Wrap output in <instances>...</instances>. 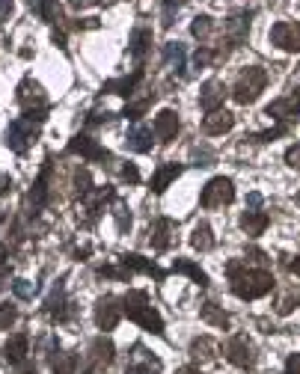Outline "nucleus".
Segmentation results:
<instances>
[{
	"instance_id": "1",
	"label": "nucleus",
	"mask_w": 300,
	"mask_h": 374,
	"mask_svg": "<svg viewBox=\"0 0 300 374\" xmlns=\"http://www.w3.org/2000/svg\"><path fill=\"white\" fill-rule=\"evenodd\" d=\"M226 274H229L232 292L241 300H259L264 294H271L274 288V277L268 267H247V262L241 259H232L226 265Z\"/></svg>"
},
{
	"instance_id": "2",
	"label": "nucleus",
	"mask_w": 300,
	"mask_h": 374,
	"mask_svg": "<svg viewBox=\"0 0 300 374\" xmlns=\"http://www.w3.org/2000/svg\"><path fill=\"white\" fill-rule=\"evenodd\" d=\"M122 312L134 321V324H140L143 330H149V333H155V336H161L164 333V321H161V315L152 309V303H149V294L146 292H128L125 297H122Z\"/></svg>"
},
{
	"instance_id": "3",
	"label": "nucleus",
	"mask_w": 300,
	"mask_h": 374,
	"mask_svg": "<svg viewBox=\"0 0 300 374\" xmlns=\"http://www.w3.org/2000/svg\"><path fill=\"white\" fill-rule=\"evenodd\" d=\"M264 83H268V75L259 65H250L247 72L238 75L235 87H232V98L238 101V105H253V101L264 92Z\"/></svg>"
},
{
	"instance_id": "4",
	"label": "nucleus",
	"mask_w": 300,
	"mask_h": 374,
	"mask_svg": "<svg viewBox=\"0 0 300 374\" xmlns=\"http://www.w3.org/2000/svg\"><path fill=\"white\" fill-rule=\"evenodd\" d=\"M235 199V184H232V178H211L205 187H203V196H199V202H203V208H223L229 205V202Z\"/></svg>"
},
{
	"instance_id": "5",
	"label": "nucleus",
	"mask_w": 300,
	"mask_h": 374,
	"mask_svg": "<svg viewBox=\"0 0 300 374\" xmlns=\"http://www.w3.org/2000/svg\"><path fill=\"white\" fill-rule=\"evenodd\" d=\"M161 368H164V363L146 345H134L128 351V360H125L128 374H158Z\"/></svg>"
},
{
	"instance_id": "6",
	"label": "nucleus",
	"mask_w": 300,
	"mask_h": 374,
	"mask_svg": "<svg viewBox=\"0 0 300 374\" xmlns=\"http://www.w3.org/2000/svg\"><path fill=\"white\" fill-rule=\"evenodd\" d=\"M39 122H30V119H15V122L9 125V131H6V146L12 149V151H18V155H21V151H27V146L33 143V140H36V128Z\"/></svg>"
},
{
	"instance_id": "7",
	"label": "nucleus",
	"mask_w": 300,
	"mask_h": 374,
	"mask_svg": "<svg viewBox=\"0 0 300 374\" xmlns=\"http://www.w3.org/2000/svg\"><path fill=\"white\" fill-rule=\"evenodd\" d=\"M226 360L238 368H253L256 365V348L247 336H232L226 342Z\"/></svg>"
},
{
	"instance_id": "8",
	"label": "nucleus",
	"mask_w": 300,
	"mask_h": 374,
	"mask_svg": "<svg viewBox=\"0 0 300 374\" xmlns=\"http://www.w3.org/2000/svg\"><path fill=\"white\" fill-rule=\"evenodd\" d=\"M271 42L279 50H289V54H300V24L297 21H277L271 27Z\"/></svg>"
},
{
	"instance_id": "9",
	"label": "nucleus",
	"mask_w": 300,
	"mask_h": 374,
	"mask_svg": "<svg viewBox=\"0 0 300 374\" xmlns=\"http://www.w3.org/2000/svg\"><path fill=\"white\" fill-rule=\"evenodd\" d=\"M122 300H116L110 294H105L102 300L95 303V324L98 330H113L116 324H119V315H122Z\"/></svg>"
},
{
	"instance_id": "10",
	"label": "nucleus",
	"mask_w": 300,
	"mask_h": 374,
	"mask_svg": "<svg viewBox=\"0 0 300 374\" xmlns=\"http://www.w3.org/2000/svg\"><path fill=\"white\" fill-rule=\"evenodd\" d=\"M152 131H155V137H158L161 143H173L176 134H178V113H176V110H161V113L155 116Z\"/></svg>"
},
{
	"instance_id": "11",
	"label": "nucleus",
	"mask_w": 300,
	"mask_h": 374,
	"mask_svg": "<svg viewBox=\"0 0 300 374\" xmlns=\"http://www.w3.org/2000/svg\"><path fill=\"white\" fill-rule=\"evenodd\" d=\"M223 98H226V87L223 80H208L203 92H199V107H203L205 113H214L223 107Z\"/></svg>"
},
{
	"instance_id": "12",
	"label": "nucleus",
	"mask_w": 300,
	"mask_h": 374,
	"mask_svg": "<svg viewBox=\"0 0 300 374\" xmlns=\"http://www.w3.org/2000/svg\"><path fill=\"white\" fill-rule=\"evenodd\" d=\"M218 342L214 338H208V336H199V338H193V345H191V360L196 363V365H211L214 360H218Z\"/></svg>"
},
{
	"instance_id": "13",
	"label": "nucleus",
	"mask_w": 300,
	"mask_h": 374,
	"mask_svg": "<svg viewBox=\"0 0 300 374\" xmlns=\"http://www.w3.org/2000/svg\"><path fill=\"white\" fill-rule=\"evenodd\" d=\"M149 241H152L155 250H166L176 241V223H173V220H166V217L155 220L152 229H149Z\"/></svg>"
},
{
	"instance_id": "14",
	"label": "nucleus",
	"mask_w": 300,
	"mask_h": 374,
	"mask_svg": "<svg viewBox=\"0 0 300 374\" xmlns=\"http://www.w3.org/2000/svg\"><path fill=\"white\" fill-rule=\"evenodd\" d=\"M69 151H72V155H83V158H90V161H110V151H107V149H102L95 140L83 137V134L69 143Z\"/></svg>"
},
{
	"instance_id": "15",
	"label": "nucleus",
	"mask_w": 300,
	"mask_h": 374,
	"mask_svg": "<svg viewBox=\"0 0 300 374\" xmlns=\"http://www.w3.org/2000/svg\"><path fill=\"white\" fill-rule=\"evenodd\" d=\"M232 125H235V116H232L229 110H214V113H208L205 119H203V131L205 134H211V137H218V134H226V131H232Z\"/></svg>"
},
{
	"instance_id": "16",
	"label": "nucleus",
	"mask_w": 300,
	"mask_h": 374,
	"mask_svg": "<svg viewBox=\"0 0 300 374\" xmlns=\"http://www.w3.org/2000/svg\"><path fill=\"white\" fill-rule=\"evenodd\" d=\"M27 336L24 333H18V336H12L9 342L4 345V360L6 363H12V365H21L24 360H27Z\"/></svg>"
},
{
	"instance_id": "17",
	"label": "nucleus",
	"mask_w": 300,
	"mask_h": 374,
	"mask_svg": "<svg viewBox=\"0 0 300 374\" xmlns=\"http://www.w3.org/2000/svg\"><path fill=\"white\" fill-rule=\"evenodd\" d=\"M143 80V72H134V75H128V78H116V80H110V83H105V90L102 92H113V95H125V98H131L134 95V90H137V83Z\"/></svg>"
},
{
	"instance_id": "18",
	"label": "nucleus",
	"mask_w": 300,
	"mask_h": 374,
	"mask_svg": "<svg viewBox=\"0 0 300 374\" xmlns=\"http://www.w3.org/2000/svg\"><path fill=\"white\" fill-rule=\"evenodd\" d=\"M268 116H274V119H300V101L294 98V95H289V98H279V101H274V105L268 107Z\"/></svg>"
},
{
	"instance_id": "19",
	"label": "nucleus",
	"mask_w": 300,
	"mask_h": 374,
	"mask_svg": "<svg viewBox=\"0 0 300 374\" xmlns=\"http://www.w3.org/2000/svg\"><path fill=\"white\" fill-rule=\"evenodd\" d=\"M178 176H181V164H164V166H158V173L152 176V191L164 193Z\"/></svg>"
},
{
	"instance_id": "20",
	"label": "nucleus",
	"mask_w": 300,
	"mask_h": 374,
	"mask_svg": "<svg viewBox=\"0 0 300 374\" xmlns=\"http://www.w3.org/2000/svg\"><path fill=\"white\" fill-rule=\"evenodd\" d=\"M268 223H271V217L264 214V211H244V217H241V229L250 235V237H256V235H262L264 229H268Z\"/></svg>"
},
{
	"instance_id": "21",
	"label": "nucleus",
	"mask_w": 300,
	"mask_h": 374,
	"mask_svg": "<svg viewBox=\"0 0 300 374\" xmlns=\"http://www.w3.org/2000/svg\"><path fill=\"white\" fill-rule=\"evenodd\" d=\"M173 274H185V277H191L199 288H205V285H208L205 270L199 267L196 262H191V259H176V262H173Z\"/></svg>"
},
{
	"instance_id": "22",
	"label": "nucleus",
	"mask_w": 300,
	"mask_h": 374,
	"mask_svg": "<svg viewBox=\"0 0 300 374\" xmlns=\"http://www.w3.org/2000/svg\"><path fill=\"white\" fill-rule=\"evenodd\" d=\"M113 353H116V348H113L110 338H105V336H98L95 342L90 345V360H92L95 365H107V363H113Z\"/></svg>"
},
{
	"instance_id": "23",
	"label": "nucleus",
	"mask_w": 300,
	"mask_h": 374,
	"mask_svg": "<svg viewBox=\"0 0 300 374\" xmlns=\"http://www.w3.org/2000/svg\"><path fill=\"white\" fill-rule=\"evenodd\" d=\"M125 146H128L131 151H149V149H152V131L143 128V125H134V128L128 131Z\"/></svg>"
},
{
	"instance_id": "24",
	"label": "nucleus",
	"mask_w": 300,
	"mask_h": 374,
	"mask_svg": "<svg viewBox=\"0 0 300 374\" xmlns=\"http://www.w3.org/2000/svg\"><path fill=\"white\" fill-rule=\"evenodd\" d=\"M199 315H203V321H205V324H211V327H220V330H226L229 324H232V318L220 309V306L218 303H203V309H199Z\"/></svg>"
},
{
	"instance_id": "25",
	"label": "nucleus",
	"mask_w": 300,
	"mask_h": 374,
	"mask_svg": "<svg viewBox=\"0 0 300 374\" xmlns=\"http://www.w3.org/2000/svg\"><path fill=\"white\" fill-rule=\"evenodd\" d=\"M122 265H125V270H143V274H149V277L164 279V270H158L152 262H146L143 256H137V252H128V256H122Z\"/></svg>"
},
{
	"instance_id": "26",
	"label": "nucleus",
	"mask_w": 300,
	"mask_h": 374,
	"mask_svg": "<svg viewBox=\"0 0 300 374\" xmlns=\"http://www.w3.org/2000/svg\"><path fill=\"white\" fill-rule=\"evenodd\" d=\"M48 176H51V161H45L42 176H39V181H36V187L30 191V202H33V208H42V205H45V199H48Z\"/></svg>"
},
{
	"instance_id": "27",
	"label": "nucleus",
	"mask_w": 300,
	"mask_h": 374,
	"mask_svg": "<svg viewBox=\"0 0 300 374\" xmlns=\"http://www.w3.org/2000/svg\"><path fill=\"white\" fill-rule=\"evenodd\" d=\"M30 6L36 9L45 21H51V24L63 21V9H60V4H57V0H30Z\"/></svg>"
},
{
	"instance_id": "28",
	"label": "nucleus",
	"mask_w": 300,
	"mask_h": 374,
	"mask_svg": "<svg viewBox=\"0 0 300 374\" xmlns=\"http://www.w3.org/2000/svg\"><path fill=\"white\" fill-rule=\"evenodd\" d=\"M191 244H193L199 252H208V250L214 247V232H211V226H208V223H199V226L193 229V235H191Z\"/></svg>"
},
{
	"instance_id": "29",
	"label": "nucleus",
	"mask_w": 300,
	"mask_h": 374,
	"mask_svg": "<svg viewBox=\"0 0 300 374\" xmlns=\"http://www.w3.org/2000/svg\"><path fill=\"white\" fill-rule=\"evenodd\" d=\"M164 63H166V69L181 72V69H185V48H181L178 42H170L164 48Z\"/></svg>"
},
{
	"instance_id": "30",
	"label": "nucleus",
	"mask_w": 300,
	"mask_h": 374,
	"mask_svg": "<svg viewBox=\"0 0 300 374\" xmlns=\"http://www.w3.org/2000/svg\"><path fill=\"white\" fill-rule=\"evenodd\" d=\"M149 45H152V30L137 27V30H134V36H131V48H128V50H131V57H137V60H140V57L146 54V48H149Z\"/></svg>"
},
{
	"instance_id": "31",
	"label": "nucleus",
	"mask_w": 300,
	"mask_h": 374,
	"mask_svg": "<svg viewBox=\"0 0 300 374\" xmlns=\"http://www.w3.org/2000/svg\"><path fill=\"white\" fill-rule=\"evenodd\" d=\"M300 303V288L294 292V288H289V292H282L279 300H277V315H289L294 306Z\"/></svg>"
},
{
	"instance_id": "32",
	"label": "nucleus",
	"mask_w": 300,
	"mask_h": 374,
	"mask_svg": "<svg viewBox=\"0 0 300 374\" xmlns=\"http://www.w3.org/2000/svg\"><path fill=\"white\" fill-rule=\"evenodd\" d=\"M12 292H15V297H21V300H33V294H36V282L15 279V282H12Z\"/></svg>"
},
{
	"instance_id": "33",
	"label": "nucleus",
	"mask_w": 300,
	"mask_h": 374,
	"mask_svg": "<svg viewBox=\"0 0 300 374\" xmlns=\"http://www.w3.org/2000/svg\"><path fill=\"white\" fill-rule=\"evenodd\" d=\"M191 30H193L196 39H208V33H211V18H208V15H199V18H193Z\"/></svg>"
},
{
	"instance_id": "34",
	"label": "nucleus",
	"mask_w": 300,
	"mask_h": 374,
	"mask_svg": "<svg viewBox=\"0 0 300 374\" xmlns=\"http://www.w3.org/2000/svg\"><path fill=\"white\" fill-rule=\"evenodd\" d=\"M15 318H18V309L15 306H0V330H9L15 324Z\"/></svg>"
},
{
	"instance_id": "35",
	"label": "nucleus",
	"mask_w": 300,
	"mask_h": 374,
	"mask_svg": "<svg viewBox=\"0 0 300 374\" xmlns=\"http://www.w3.org/2000/svg\"><path fill=\"white\" fill-rule=\"evenodd\" d=\"M149 105H152V98H143V101H137V105H128L122 116H128V119H140V116L146 113V107H149Z\"/></svg>"
},
{
	"instance_id": "36",
	"label": "nucleus",
	"mask_w": 300,
	"mask_h": 374,
	"mask_svg": "<svg viewBox=\"0 0 300 374\" xmlns=\"http://www.w3.org/2000/svg\"><path fill=\"white\" fill-rule=\"evenodd\" d=\"M75 184H77V193H80V196H87V193L92 191V187H90V173H87V169H77Z\"/></svg>"
},
{
	"instance_id": "37",
	"label": "nucleus",
	"mask_w": 300,
	"mask_h": 374,
	"mask_svg": "<svg viewBox=\"0 0 300 374\" xmlns=\"http://www.w3.org/2000/svg\"><path fill=\"white\" fill-rule=\"evenodd\" d=\"M286 164H289L291 169H300V143H294V146L286 151Z\"/></svg>"
},
{
	"instance_id": "38",
	"label": "nucleus",
	"mask_w": 300,
	"mask_h": 374,
	"mask_svg": "<svg viewBox=\"0 0 300 374\" xmlns=\"http://www.w3.org/2000/svg\"><path fill=\"white\" fill-rule=\"evenodd\" d=\"M214 60V54H211V50H196V57H193V63H196V69H203V65H208Z\"/></svg>"
},
{
	"instance_id": "39",
	"label": "nucleus",
	"mask_w": 300,
	"mask_h": 374,
	"mask_svg": "<svg viewBox=\"0 0 300 374\" xmlns=\"http://www.w3.org/2000/svg\"><path fill=\"white\" fill-rule=\"evenodd\" d=\"M102 277H116V279H128L131 277V270H116V267H102L98 270Z\"/></svg>"
},
{
	"instance_id": "40",
	"label": "nucleus",
	"mask_w": 300,
	"mask_h": 374,
	"mask_svg": "<svg viewBox=\"0 0 300 374\" xmlns=\"http://www.w3.org/2000/svg\"><path fill=\"white\" fill-rule=\"evenodd\" d=\"M122 178H125V181H140V173H137V166H131V164H128V166L122 169Z\"/></svg>"
},
{
	"instance_id": "41",
	"label": "nucleus",
	"mask_w": 300,
	"mask_h": 374,
	"mask_svg": "<svg viewBox=\"0 0 300 374\" xmlns=\"http://www.w3.org/2000/svg\"><path fill=\"white\" fill-rule=\"evenodd\" d=\"M286 270H289V274H294V277H300V256L286 259Z\"/></svg>"
},
{
	"instance_id": "42",
	"label": "nucleus",
	"mask_w": 300,
	"mask_h": 374,
	"mask_svg": "<svg viewBox=\"0 0 300 374\" xmlns=\"http://www.w3.org/2000/svg\"><path fill=\"white\" fill-rule=\"evenodd\" d=\"M9 12H12V0H0V21H4Z\"/></svg>"
},
{
	"instance_id": "43",
	"label": "nucleus",
	"mask_w": 300,
	"mask_h": 374,
	"mask_svg": "<svg viewBox=\"0 0 300 374\" xmlns=\"http://www.w3.org/2000/svg\"><path fill=\"white\" fill-rule=\"evenodd\" d=\"M92 4H98V0H72V6H75V9H80V6H92Z\"/></svg>"
},
{
	"instance_id": "44",
	"label": "nucleus",
	"mask_w": 300,
	"mask_h": 374,
	"mask_svg": "<svg viewBox=\"0 0 300 374\" xmlns=\"http://www.w3.org/2000/svg\"><path fill=\"white\" fill-rule=\"evenodd\" d=\"M9 187H12V178H6V176H4V178H0V193H6Z\"/></svg>"
},
{
	"instance_id": "45",
	"label": "nucleus",
	"mask_w": 300,
	"mask_h": 374,
	"mask_svg": "<svg viewBox=\"0 0 300 374\" xmlns=\"http://www.w3.org/2000/svg\"><path fill=\"white\" fill-rule=\"evenodd\" d=\"M6 282H9V270H0V292L6 288Z\"/></svg>"
},
{
	"instance_id": "46",
	"label": "nucleus",
	"mask_w": 300,
	"mask_h": 374,
	"mask_svg": "<svg viewBox=\"0 0 300 374\" xmlns=\"http://www.w3.org/2000/svg\"><path fill=\"white\" fill-rule=\"evenodd\" d=\"M18 374H36V368H30V365H24V363H21V368H18Z\"/></svg>"
},
{
	"instance_id": "47",
	"label": "nucleus",
	"mask_w": 300,
	"mask_h": 374,
	"mask_svg": "<svg viewBox=\"0 0 300 374\" xmlns=\"http://www.w3.org/2000/svg\"><path fill=\"white\" fill-rule=\"evenodd\" d=\"M176 374H199V371H193V368H178Z\"/></svg>"
},
{
	"instance_id": "48",
	"label": "nucleus",
	"mask_w": 300,
	"mask_h": 374,
	"mask_svg": "<svg viewBox=\"0 0 300 374\" xmlns=\"http://www.w3.org/2000/svg\"><path fill=\"white\" fill-rule=\"evenodd\" d=\"M297 202H300V193H297Z\"/></svg>"
},
{
	"instance_id": "49",
	"label": "nucleus",
	"mask_w": 300,
	"mask_h": 374,
	"mask_svg": "<svg viewBox=\"0 0 300 374\" xmlns=\"http://www.w3.org/2000/svg\"><path fill=\"white\" fill-rule=\"evenodd\" d=\"M90 374H98V371H90Z\"/></svg>"
},
{
	"instance_id": "50",
	"label": "nucleus",
	"mask_w": 300,
	"mask_h": 374,
	"mask_svg": "<svg viewBox=\"0 0 300 374\" xmlns=\"http://www.w3.org/2000/svg\"><path fill=\"white\" fill-rule=\"evenodd\" d=\"M286 374H294V371H286Z\"/></svg>"
}]
</instances>
